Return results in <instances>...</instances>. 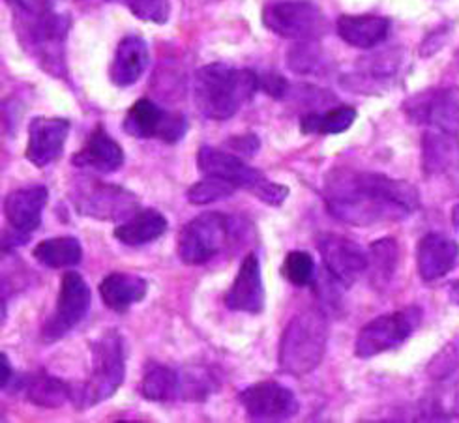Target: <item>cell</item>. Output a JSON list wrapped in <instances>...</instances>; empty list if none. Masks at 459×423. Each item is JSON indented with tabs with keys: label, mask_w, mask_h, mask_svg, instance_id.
<instances>
[{
	"label": "cell",
	"mask_w": 459,
	"mask_h": 423,
	"mask_svg": "<svg viewBox=\"0 0 459 423\" xmlns=\"http://www.w3.org/2000/svg\"><path fill=\"white\" fill-rule=\"evenodd\" d=\"M328 214L354 227L403 221L420 208L419 189L381 173L338 167L325 177Z\"/></svg>",
	"instance_id": "obj_1"
},
{
	"label": "cell",
	"mask_w": 459,
	"mask_h": 423,
	"mask_svg": "<svg viewBox=\"0 0 459 423\" xmlns=\"http://www.w3.org/2000/svg\"><path fill=\"white\" fill-rule=\"evenodd\" d=\"M17 38L23 47L38 60L48 73L62 77L66 73L65 47L72 19L65 12H56L55 0H8Z\"/></svg>",
	"instance_id": "obj_2"
},
{
	"label": "cell",
	"mask_w": 459,
	"mask_h": 423,
	"mask_svg": "<svg viewBox=\"0 0 459 423\" xmlns=\"http://www.w3.org/2000/svg\"><path fill=\"white\" fill-rule=\"evenodd\" d=\"M259 91V73L233 66L206 65L197 70L194 81L195 105L211 120L233 118Z\"/></svg>",
	"instance_id": "obj_3"
},
{
	"label": "cell",
	"mask_w": 459,
	"mask_h": 423,
	"mask_svg": "<svg viewBox=\"0 0 459 423\" xmlns=\"http://www.w3.org/2000/svg\"><path fill=\"white\" fill-rule=\"evenodd\" d=\"M92 369L82 384L74 386L72 403L77 409L96 407L117 393L126 378V345L115 330L103 332L91 345Z\"/></svg>",
	"instance_id": "obj_4"
},
{
	"label": "cell",
	"mask_w": 459,
	"mask_h": 423,
	"mask_svg": "<svg viewBox=\"0 0 459 423\" xmlns=\"http://www.w3.org/2000/svg\"><path fill=\"white\" fill-rule=\"evenodd\" d=\"M328 345V321L319 309L299 313L290 321L280 340L278 362L281 371L304 376L321 362Z\"/></svg>",
	"instance_id": "obj_5"
},
{
	"label": "cell",
	"mask_w": 459,
	"mask_h": 423,
	"mask_svg": "<svg viewBox=\"0 0 459 423\" xmlns=\"http://www.w3.org/2000/svg\"><path fill=\"white\" fill-rule=\"evenodd\" d=\"M197 168L204 177H216L233 184L237 189L252 192L257 199L270 206H281L289 197V187L268 180L259 168L249 167L233 152L218 151L212 146H201L197 152Z\"/></svg>",
	"instance_id": "obj_6"
},
{
	"label": "cell",
	"mask_w": 459,
	"mask_h": 423,
	"mask_svg": "<svg viewBox=\"0 0 459 423\" xmlns=\"http://www.w3.org/2000/svg\"><path fill=\"white\" fill-rule=\"evenodd\" d=\"M231 218L220 212H204L180 229L177 242L178 259L187 266L206 264L231 244Z\"/></svg>",
	"instance_id": "obj_7"
},
{
	"label": "cell",
	"mask_w": 459,
	"mask_h": 423,
	"mask_svg": "<svg viewBox=\"0 0 459 423\" xmlns=\"http://www.w3.org/2000/svg\"><path fill=\"white\" fill-rule=\"evenodd\" d=\"M77 214L100 221H126L139 210L135 194L120 186L82 178L70 192Z\"/></svg>",
	"instance_id": "obj_8"
},
{
	"label": "cell",
	"mask_w": 459,
	"mask_h": 423,
	"mask_svg": "<svg viewBox=\"0 0 459 423\" xmlns=\"http://www.w3.org/2000/svg\"><path fill=\"white\" fill-rule=\"evenodd\" d=\"M263 25L285 39L317 41L328 30L326 15L307 0H280L263 10Z\"/></svg>",
	"instance_id": "obj_9"
},
{
	"label": "cell",
	"mask_w": 459,
	"mask_h": 423,
	"mask_svg": "<svg viewBox=\"0 0 459 423\" xmlns=\"http://www.w3.org/2000/svg\"><path fill=\"white\" fill-rule=\"evenodd\" d=\"M422 309L416 306L381 315L368 323L354 343V354L362 359L379 356L403 345L422 323Z\"/></svg>",
	"instance_id": "obj_10"
},
{
	"label": "cell",
	"mask_w": 459,
	"mask_h": 423,
	"mask_svg": "<svg viewBox=\"0 0 459 423\" xmlns=\"http://www.w3.org/2000/svg\"><path fill=\"white\" fill-rule=\"evenodd\" d=\"M92 292L85 278L79 272H66L60 278V289L56 296V306L51 319L41 328V340L46 343H55L68 335L77 324L85 321L91 311Z\"/></svg>",
	"instance_id": "obj_11"
},
{
	"label": "cell",
	"mask_w": 459,
	"mask_h": 423,
	"mask_svg": "<svg viewBox=\"0 0 459 423\" xmlns=\"http://www.w3.org/2000/svg\"><path fill=\"white\" fill-rule=\"evenodd\" d=\"M122 130L135 139H160L175 144L186 137L187 120L184 115L165 111L158 103L143 98L128 109Z\"/></svg>",
	"instance_id": "obj_12"
},
{
	"label": "cell",
	"mask_w": 459,
	"mask_h": 423,
	"mask_svg": "<svg viewBox=\"0 0 459 423\" xmlns=\"http://www.w3.org/2000/svg\"><path fill=\"white\" fill-rule=\"evenodd\" d=\"M317 249L326 276L343 290L351 289L368 272V251L347 237L326 232L317 238Z\"/></svg>",
	"instance_id": "obj_13"
},
{
	"label": "cell",
	"mask_w": 459,
	"mask_h": 423,
	"mask_svg": "<svg viewBox=\"0 0 459 423\" xmlns=\"http://www.w3.org/2000/svg\"><path fill=\"white\" fill-rule=\"evenodd\" d=\"M403 111L414 124L459 135V87H441L414 94L403 103Z\"/></svg>",
	"instance_id": "obj_14"
},
{
	"label": "cell",
	"mask_w": 459,
	"mask_h": 423,
	"mask_svg": "<svg viewBox=\"0 0 459 423\" xmlns=\"http://www.w3.org/2000/svg\"><path fill=\"white\" fill-rule=\"evenodd\" d=\"M247 418L254 421H287L299 414V399L276 380H263L238 393Z\"/></svg>",
	"instance_id": "obj_15"
},
{
	"label": "cell",
	"mask_w": 459,
	"mask_h": 423,
	"mask_svg": "<svg viewBox=\"0 0 459 423\" xmlns=\"http://www.w3.org/2000/svg\"><path fill=\"white\" fill-rule=\"evenodd\" d=\"M70 134V122L66 118L36 117L29 124V142L25 158L38 168H44L56 161L65 151Z\"/></svg>",
	"instance_id": "obj_16"
},
{
	"label": "cell",
	"mask_w": 459,
	"mask_h": 423,
	"mask_svg": "<svg viewBox=\"0 0 459 423\" xmlns=\"http://www.w3.org/2000/svg\"><path fill=\"white\" fill-rule=\"evenodd\" d=\"M225 306L231 311L257 315L264 309V287L257 253L244 257L231 289L225 294Z\"/></svg>",
	"instance_id": "obj_17"
},
{
	"label": "cell",
	"mask_w": 459,
	"mask_h": 423,
	"mask_svg": "<svg viewBox=\"0 0 459 423\" xmlns=\"http://www.w3.org/2000/svg\"><path fill=\"white\" fill-rule=\"evenodd\" d=\"M48 201L49 192L44 186L15 189L4 199V216L10 227L29 238V235L39 229Z\"/></svg>",
	"instance_id": "obj_18"
},
{
	"label": "cell",
	"mask_w": 459,
	"mask_h": 423,
	"mask_svg": "<svg viewBox=\"0 0 459 423\" xmlns=\"http://www.w3.org/2000/svg\"><path fill=\"white\" fill-rule=\"evenodd\" d=\"M459 246L443 232H428L416 247V264L424 281H437L454 270Z\"/></svg>",
	"instance_id": "obj_19"
},
{
	"label": "cell",
	"mask_w": 459,
	"mask_h": 423,
	"mask_svg": "<svg viewBox=\"0 0 459 423\" xmlns=\"http://www.w3.org/2000/svg\"><path fill=\"white\" fill-rule=\"evenodd\" d=\"M12 388L15 393L27 399L29 403L36 407H44V409L62 407L66 401H72V393H74L72 384L65 383L62 378L49 375L46 371L21 375Z\"/></svg>",
	"instance_id": "obj_20"
},
{
	"label": "cell",
	"mask_w": 459,
	"mask_h": 423,
	"mask_svg": "<svg viewBox=\"0 0 459 423\" xmlns=\"http://www.w3.org/2000/svg\"><path fill=\"white\" fill-rule=\"evenodd\" d=\"M72 163L81 168H92L96 173L109 175L117 173L124 165V151L103 125H98L81 151L72 156Z\"/></svg>",
	"instance_id": "obj_21"
},
{
	"label": "cell",
	"mask_w": 459,
	"mask_h": 423,
	"mask_svg": "<svg viewBox=\"0 0 459 423\" xmlns=\"http://www.w3.org/2000/svg\"><path fill=\"white\" fill-rule=\"evenodd\" d=\"M422 171L445 177L459 171V135L429 128L422 137Z\"/></svg>",
	"instance_id": "obj_22"
},
{
	"label": "cell",
	"mask_w": 459,
	"mask_h": 423,
	"mask_svg": "<svg viewBox=\"0 0 459 423\" xmlns=\"http://www.w3.org/2000/svg\"><path fill=\"white\" fill-rule=\"evenodd\" d=\"M149 46L141 36L132 34L122 38L115 51L109 70L113 84L122 89L132 87V84H135L143 77L144 70L149 66Z\"/></svg>",
	"instance_id": "obj_23"
},
{
	"label": "cell",
	"mask_w": 459,
	"mask_h": 423,
	"mask_svg": "<svg viewBox=\"0 0 459 423\" xmlns=\"http://www.w3.org/2000/svg\"><path fill=\"white\" fill-rule=\"evenodd\" d=\"M98 290L106 307L115 313H126L132 306L144 300L149 292V283L135 273L113 272L101 280Z\"/></svg>",
	"instance_id": "obj_24"
},
{
	"label": "cell",
	"mask_w": 459,
	"mask_h": 423,
	"mask_svg": "<svg viewBox=\"0 0 459 423\" xmlns=\"http://www.w3.org/2000/svg\"><path fill=\"white\" fill-rule=\"evenodd\" d=\"M338 36L359 49H373L388 38L390 21L381 15H342L336 21Z\"/></svg>",
	"instance_id": "obj_25"
},
{
	"label": "cell",
	"mask_w": 459,
	"mask_h": 423,
	"mask_svg": "<svg viewBox=\"0 0 459 423\" xmlns=\"http://www.w3.org/2000/svg\"><path fill=\"white\" fill-rule=\"evenodd\" d=\"M167 227H169V223H167L165 216L160 210L139 208L134 216H130L126 221H122L115 227L113 235L124 246L139 247L161 238L167 232Z\"/></svg>",
	"instance_id": "obj_26"
},
{
	"label": "cell",
	"mask_w": 459,
	"mask_h": 423,
	"mask_svg": "<svg viewBox=\"0 0 459 423\" xmlns=\"http://www.w3.org/2000/svg\"><path fill=\"white\" fill-rule=\"evenodd\" d=\"M368 276L373 289L383 290L390 285L400 263V246L394 238H381L369 246Z\"/></svg>",
	"instance_id": "obj_27"
},
{
	"label": "cell",
	"mask_w": 459,
	"mask_h": 423,
	"mask_svg": "<svg viewBox=\"0 0 459 423\" xmlns=\"http://www.w3.org/2000/svg\"><path fill=\"white\" fill-rule=\"evenodd\" d=\"M402 66V53L398 49H390L383 51L377 55H371L368 58H362L360 62V72L359 75H354L359 81V89L371 91L375 87H381V84H386L392 81L395 75H398Z\"/></svg>",
	"instance_id": "obj_28"
},
{
	"label": "cell",
	"mask_w": 459,
	"mask_h": 423,
	"mask_svg": "<svg viewBox=\"0 0 459 423\" xmlns=\"http://www.w3.org/2000/svg\"><path fill=\"white\" fill-rule=\"evenodd\" d=\"M32 255L48 268H74L82 261V246L75 237H56L41 240L34 247Z\"/></svg>",
	"instance_id": "obj_29"
},
{
	"label": "cell",
	"mask_w": 459,
	"mask_h": 423,
	"mask_svg": "<svg viewBox=\"0 0 459 423\" xmlns=\"http://www.w3.org/2000/svg\"><path fill=\"white\" fill-rule=\"evenodd\" d=\"M357 117V109L351 105H340L325 113H307L300 118V132L304 135H340L351 128Z\"/></svg>",
	"instance_id": "obj_30"
},
{
	"label": "cell",
	"mask_w": 459,
	"mask_h": 423,
	"mask_svg": "<svg viewBox=\"0 0 459 423\" xmlns=\"http://www.w3.org/2000/svg\"><path fill=\"white\" fill-rule=\"evenodd\" d=\"M141 395L154 403H169L180 399V373L175 369L151 364L141 380Z\"/></svg>",
	"instance_id": "obj_31"
},
{
	"label": "cell",
	"mask_w": 459,
	"mask_h": 423,
	"mask_svg": "<svg viewBox=\"0 0 459 423\" xmlns=\"http://www.w3.org/2000/svg\"><path fill=\"white\" fill-rule=\"evenodd\" d=\"M287 66L302 75L323 73L326 70V56L313 41H300L297 47L287 53Z\"/></svg>",
	"instance_id": "obj_32"
},
{
	"label": "cell",
	"mask_w": 459,
	"mask_h": 423,
	"mask_svg": "<svg viewBox=\"0 0 459 423\" xmlns=\"http://www.w3.org/2000/svg\"><path fill=\"white\" fill-rule=\"evenodd\" d=\"M281 273L295 287H307L316 281V261L307 251H289L281 264Z\"/></svg>",
	"instance_id": "obj_33"
},
{
	"label": "cell",
	"mask_w": 459,
	"mask_h": 423,
	"mask_svg": "<svg viewBox=\"0 0 459 423\" xmlns=\"http://www.w3.org/2000/svg\"><path fill=\"white\" fill-rule=\"evenodd\" d=\"M237 187L229 184L227 180L216 178V177H204L197 184H194L187 189V201L195 206H206L218 201H223L227 197H233Z\"/></svg>",
	"instance_id": "obj_34"
},
{
	"label": "cell",
	"mask_w": 459,
	"mask_h": 423,
	"mask_svg": "<svg viewBox=\"0 0 459 423\" xmlns=\"http://www.w3.org/2000/svg\"><path fill=\"white\" fill-rule=\"evenodd\" d=\"M218 388L216 378L203 369H186L180 375V399L204 401Z\"/></svg>",
	"instance_id": "obj_35"
},
{
	"label": "cell",
	"mask_w": 459,
	"mask_h": 423,
	"mask_svg": "<svg viewBox=\"0 0 459 423\" xmlns=\"http://www.w3.org/2000/svg\"><path fill=\"white\" fill-rule=\"evenodd\" d=\"M130 12L147 23L165 25L171 15L169 0H126Z\"/></svg>",
	"instance_id": "obj_36"
},
{
	"label": "cell",
	"mask_w": 459,
	"mask_h": 423,
	"mask_svg": "<svg viewBox=\"0 0 459 423\" xmlns=\"http://www.w3.org/2000/svg\"><path fill=\"white\" fill-rule=\"evenodd\" d=\"M259 91L276 99H283L290 91V84L280 73L266 72V73H259Z\"/></svg>",
	"instance_id": "obj_37"
},
{
	"label": "cell",
	"mask_w": 459,
	"mask_h": 423,
	"mask_svg": "<svg viewBox=\"0 0 459 423\" xmlns=\"http://www.w3.org/2000/svg\"><path fill=\"white\" fill-rule=\"evenodd\" d=\"M227 146L231 148L233 152H238L244 156H255L261 148V142L254 134H247V135H237L233 139H229Z\"/></svg>",
	"instance_id": "obj_38"
},
{
	"label": "cell",
	"mask_w": 459,
	"mask_h": 423,
	"mask_svg": "<svg viewBox=\"0 0 459 423\" xmlns=\"http://www.w3.org/2000/svg\"><path fill=\"white\" fill-rule=\"evenodd\" d=\"M0 371H3L0 386H3V390H6L12 383V378H13V369H12V364H10V358L4 352L0 354Z\"/></svg>",
	"instance_id": "obj_39"
},
{
	"label": "cell",
	"mask_w": 459,
	"mask_h": 423,
	"mask_svg": "<svg viewBox=\"0 0 459 423\" xmlns=\"http://www.w3.org/2000/svg\"><path fill=\"white\" fill-rule=\"evenodd\" d=\"M450 300H452L455 306H459V280L454 281L452 287H450Z\"/></svg>",
	"instance_id": "obj_40"
},
{
	"label": "cell",
	"mask_w": 459,
	"mask_h": 423,
	"mask_svg": "<svg viewBox=\"0 0 459 423\" xmlns=\"http://www.w3.org/2000/svg\"><path fill=\"white\" fill-rule=\"evenodd\" d=\"M452 223H454V229L459 232V203L452 208Z\"/></svg>",
	"instance_id": "obj_41"
}]
</instances>
